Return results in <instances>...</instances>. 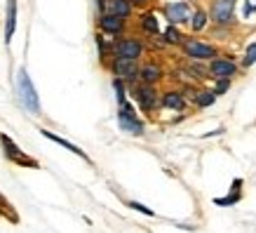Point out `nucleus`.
<instances>
[{
	"instance_id": "393cba45",
	"label": "nucleus",
	"mask_w": 256,
	"mask_h": 233,
	"mask_svg": "<svg viewBox=\"0 0 256 233\" xmlns=\"http://www.w3.org/2000/svg\"><path fill=\"white\" fill-rule=\"evenodd\" d=\"M230 80H233V78H216V83H214V92H216V97L218 94H226L228 90H230Z\"/></svg>"
},
{
	"instance_id": "ddd939ff",
	"label": "nucleus",
	"mask_w": 256,
	"mask_h": 233,
	"mask_svg": "<svg viewBox=\"0 0 256 233\" xmlns=\"http://www.w3.org/2000/svg\"><path fill=\"white\" fill-rule=\"evenodd\" d=\"M164 78V71L160 64L150 62V64H144L139 69V80L141 83H146V85H158L160 80Z\"/></svg>"
},
{
	"instance_id": "9d476101",
	"label": "nucleus",
	"mask_w": 256,
	"mask_h": 233,
	"mask_svg": "<svg viewBox=\"0 0 256 233\" xmlns=\"http://www.w3.org/2000/svg\"><path fill=\"white\" fill-rule=\"evenodd\" d=\"M164 17L170 24H190V17H193V10L188 8V3H167L164 5Z\"/></svg>"
},
{
	"instance_id": "423d86ee",
	"label": "nucleus",
	"mask_w": 256,
	"mask_h": 233,
	"mask_svg": "<svg viewBox=\"0 0 256 233\" xmlns=\"http://www.w3.org/2000/svg\"><path fill=\"white\" fill-rule=\"evenodd\" d=\"M132 97H134V101L139 104V109L144 111V113H148V116H153V111H156L158 104H160L156 85H146V83H141V85H134Z\"/></svg>"
},
{
	"instance_id": "39448f33",
	"label": "nucleus",
	"mask_w": 256,
	"mask_h": 233,
	"mask_svg": "<svg viewBox=\"0 0 256 233\" xmlns=\"http://www.w3.org/2000/svg\"><path fill=\"white\" fill-rule=\"evenodd\" d=\"M118 123H120V130H124V132H130V134H136V137H141V134L146 132V125L139 120V116H136V111H134V106L130 101L120 104Z\"/></svg>"
},
{
	"instance_id": "f03ea898",
	"label": "nucleus",
	"mask_w": 256,
	"mask_h": 233,
	"mask_svg": "<svg viewBox=\"0 0 256 233\" xmlns=\"http://www.w3.org/2000/svg\"><path fill=\"white\" fill-rule=\"evenodd\" d=\"M181 52H184L188 59H193V62H212V59L218 55V50L212 45V43H202V40H198V38L184 40Z\"/></svg>"
},
{
	"instance_id": "dca6fc26",
	"label": "nucleus",
	"mask_w": 256,
	"mask_h": 233,
	"mask_svg": "<svg viewBox=\"0 0 256 233\" xmlns=\"http://www.w3.org/2000/svg\"><path fill=\"white\" fill-rule=\"evenodd\" d=\"M108 12L122 17V19H132L134 5L130 3V0H108Z\"/></svg>"
},
{
	"instance_id": "b1692460",
	"label": "nucleus",
	"mask_w": 256,
	"mask_h": 233,
	"mask_svg": "<svg viewBox=\"0 0 256 233\" xmlns=\"http://www.w3.org/2000/svg\"><path fill=\"white\" fill-rule=\"evenodd\" d=\"M113 90H116V97H118V104H124L127 97H124V80L122 78H113Z\"/></svg>"
},
{
	"instance_id": "bb28decb",
	"label": "nucleus",
	"mask_w": 256,
	"mask_h": 233,
	"mask_svg": "<svg viewBox=\"0 0 256 233\" xmlns=\"http://www.w3.org/2000/svg\"><path fill=\"white\" fill-rule=\"evenodd\" d=\"M92 3H94V8H96V12H99V17L108 12V0H92Z\"/></svg>"
},
{
	"instance_id": "412c9836",
	"label": "nucleus",
	"mask_w": 256,
	"mask_h": 233,
	"mask_svg": "<svg viewBox=\"0 0 256 233\" xmlns=\"http://www.w3.org/2000/svg\"><path fill=\"white\" fill-rule=\"evenodd\" d=\"M242 200V191H233L230 188V193L226 195V198H214V205L218 207H230V205H238Z\"/></svg>"
},
{
	"instance_id": "1a4fd4ad",
	"label": "nucleus",
	"mask_w": 256,
	"mask_h": 233,
	"mask_svg": "<svg viewBox=\"0 0 256 233\" xmlns=\"http://www.w3.org/2000/svg\"><path fill=\"white\" fill-rule=\"evenodd\" d=\"M139 64L134 62V59H120V57H113V62H110V71H113V76L122 78L124 83H134V80H139Z\"/></svg>"
},
{
	"instance_id": "f3484780",
	"label": "nucleus",
	"mask_w": 256,
	"mask_h": 233,
	"mask_svg": "<svg viewBox=\"0 0 256 233\" xmlns=\"http://www.w3.org/2000/svg\"><path fill=\"white\" fill-rule=\"evenodd\" d=\"M141 31L148 36H160V24H158L156 12H144L141 15Z\"/></svg>"
},
{
	"instance_id": "6e6552de",
	"label": "nucleus",
	"mask_w": 256,
	"mask_h": 233,
	"mask_svg": "<svg viewBox=\"0 0 256 233\" xmlns=\"http://www.w3.org/2000/svg\"><path fill=\"white\" fill-rule=\"evenodd\" d=\"M0 144H2V151H5V155H8V158L14 165H22V167H33V170L38 167V160H36V158H31V155L24 153L22 148L16 146L12 139H10L8 134L0 132Z\"/></svg>"
},
{
	"instance_id": "4be33fe9",
	"label": "nucleus",
	"mask_w": 256,
	"mask_h": 233,
	"mask_svg": "<svg viewBox=\"0 0 256 233\" xmlns=\"http://www.w3.org/2000/svg\"><path fill=\"white\" fill-rule=\"evenodd\" d=\"M0 214H2L5 219H10L12 224H16V212L12 210V205H10L8 198H5L2 193H0Z\"/></svg>"
},
{
	"instance_id": "2eb2a0df",
	"label": "nucleus",
	"mask_w": 256,
	"mask_h": 233,
	"mask_svg": "<svg viewBox=\"0 0 256 233\" xmlns=\"http://www.w3.org/2000/svg\"><path fill=\"white\" fill-rule=\"evenodd\" d=\"M16 29V0H8V15H5V43H12Z\"/></svg>"
},
{
	"instance_id": "20e7f679",
	"label": "nucleus",
	"mask_w": 256,
	"mask_h": 233,
	"mask_svg": "<svg viewBox=\"0 0 256 233\" xmlns=\"http://www.w3.org/2000/svg\"><path fill=\"white\" fill-rule=\"evenodd\" d=\"M144 52H146V45H144L139 38H116L113 40V57L139 62L141 57H144Z\"/></svg>"
},
{
	"instance_id": "5701e85b",
	"label": "nucleus",
	"mask_w": 256,
	"mask_h": 233,
	"mask_svg": "<svg viewBox=\"0 0 256 233\" xmlns=\"http://www.w3.org/2000/svg\"><path fill=\"white\" fill-rule=\"evenodd\" d=\"M256 64V43L247 45L244 50V57H242V69H249V66H254Z\"/></svg>"
},
{
	"instance_id": "f257e3e1",
	"label": "nucleus",
	"mask_w": 256,
	"mask_h": 233,
	"mask_svg": "<svg viewBox=\"0 0 256 233\" xmlns=\"http://www.w3.org/2000/svg\"><path fill=\"white\" fill-rule=\"evenodd\" d=\"M16 90H19V101L22 106L28 113H40V99H38V92L33 87L31 78L26 73V69H19L16 71Z\"/></svg>"
},
{
	"instance_id": "0eeeda50",
	"label": "nucleus",
	"mask_w": 256,
	"mask_h": 233,
	"mask_svg": "<svg viewBox=\"0 0 256 233\" xmlns=\"http://www.w3.org/2000/svg\"><path fill=\"white\" fill-rule=\"evenodd\" d=\"M96 26H99V31L104 36H110L116 40V38H122L124 31H127V19L113 15V12H106V15H101L96 19Z\"/></svg>"
},
{
	"instance_id": "a878e982",
	"label": "nucleus",
	"mask_w": 256,
	"mask_h": 233,
	"mask_svg": "<svg viewBox=\"0 0 256 233\" xmlns=\"http://www.w3.org/2000/svg\"><path fill=\"white\" fill-rule=\"evenodd\" d=\"M132 210H136V212H141V214H146V217H156V212L150 210V207H146V205H141V202H136V200H130L127 202Z\"/></svg>"
},
{
	"instance_id": "9b49d317",
	"label": "nucleus",
	"mask_w": 256,
	"mask_h": 233,
	"mask_svg": "<svg viewBox=\"0 0 256 233\" xmlns=\"http://www.w3.org/2000/svg\"><path fill=\"white\" fill-rule=\"evenodd\" d=\"M210 76L216 80V78H233L238 76V64L233 59H226V57H214L210 62Z\"/></svg>"
},
{
	"instance_id": "f8f14e48",
	"label": "nucleus",
	"mask_w": 256,
	"mask_h": 233,
	"mask_svg": "<svg viewBox=\"0 0 256 233\" xmlns=\"http://www.w3.org/2000/svg\"><path fill=\"white\" fill-rule=\"evenodd\" d=\"M160 106L167 111H186V97L178 90H167L160 97Z\"/></svg>"
},
{
	"instance_id": "a211bd4d",
	"label": "nucleus",
	"mask_w": 256,
	"mask_h": 233,
	"mask_svg": "<svg viewBox=\"0 0 256 233\" xmlns=\"http://www.w3.org/2000/svg\"><path fill=\"white\" fill-rule=\"evenodd\" d=\"M207 24H210V12H204V10H195L193 12V17H190V31L193 33H200V31H204L207 29Z\"/></svg>"
},
{
	"instance_id": "6ab92c4d",
	"label": "nucleus",
	"mask_w": 256,
	"mask_h": 233,
	"mask_svg": "<svg viewBox=\"0 0 256 233\" xmlns=\"http://www.w3.org/2000/svg\"><path fill=\"white\" fill-rule=\"evenodd\" d=\"M162 40H164V45H184L186 36L178 31L176 24H170V26L164 29V33H162Z\"/></svg>"
},
{
	"instance_id": "aec40b11",
	"label": "nucleus",
	"mask_w": 256,
	"mask_h": 233,
	"mask_svg": "<svg viewBox=\"0 0 256 233\" xmlns=\"http://www.w3.org/2000/svg\"><path fill=\"white\" fill-rule=\"evenodd\" d=\"M193 101L198 109H207V106H212V104L216 101V92H214V90H198Z\"/></svg>"
},
{
	"instance_id": "4468645a",
	"label": "nucleus",
	"mask_w": 256,
	"mask_h": 233,
	"mask_svg": "<svg viewBox=\"0 0 256 233\" xmlns=\"http://www.w3.org/2000/svg\"><path fill=\"white\" fill-rule=\"evenodd\" d=\"M40 132H42V137H47V139H50V141H54V144H59V146H64V148H66V151H70V153L80 155L82 160H87V163H90V155H87L85 151H82V148H78V146H76V144H70L68 139H64V137H59V134H52V132H50V130H40Z\"/></svg>"
},
{
	"instance_id": "cd10ccee",
	"label": "nucleus",
	"mask_w": 256,
	"mask_h": 233,
	"mask_svg": "<svg viewBox=\"0 0 256 233\" xmlns=\"http://www.w3.org/2000/svg\"><path fill=\"white\" fill-rule=\"evenodd\" d=\"M130 3H132L134 8H146V5L150 3V0H130Z\"/></svg>"
},
{
	"instance_id": "7ed1b4c3",
	"label": "nucleus",
	"mask_w": 256,
	"mask_h": 233,
	"mask_svg": "<svg viewBox=\"0 0 256 233\" xmlns=\"http://www.w3.org/2000/svg\"><path fill=\"white\" fill-rule=\"evenodd\" d=\"M235 3L238 0H212L210 8V22H214V26L226 29L235 24Z\"/></svg>"
}]
</instances>
